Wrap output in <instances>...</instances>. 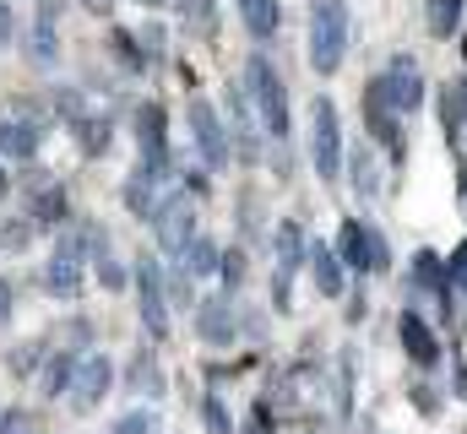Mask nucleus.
<instances>
[{"instance_id":"obj_17","label":"nucleus","mask_w":467,"mask_h":434,"mask_svg":"<svg viewBox=\"0 0 467 434\" xmlns=\"http://www.w3.org/2000/svg\"><path fill=\"white\" fill-rule=\"evenodd\" d=\"M310 272H316V294L321 299H343V255L327 244H310Z\"/></svg>"},{"instance_id":"obj_1","label":"nucleus","mask_w":467,"mask_h":434,"mask_svg":"<svg viewBox=\"0 0 467 434\" xmlns=\"http://www.w3.org/2000/svg\"><path fill=\"white\" fill-rule=\"evenodd\" d=\"M310 27H305V49H310V66L321 77H332L343 60H348V38H353V22H348V5L343 0H310Z\"/></svg>"},{"instance_id":"obj_27","label":"nucleus","mask_w":467,"mask_h":434,"mask_svg":"<svg viewBox=\"0 0 467 434\" xmlns=\"http://www.w3.org/2000/svg\"><path fill=\"white\" fill-rule=\"evenodd\" d=\"M424 11H430V33L435 38H451L462 27V0H424Z\"/></svg>"},{"instance_id":"obj_10","label":"nucleus","mask_w":467,"mask_h":434,"mask_svg":"<svg viewBox=\"0 0 467 434\" xmlns=\"http://www.w3.org/2000/svg\"><path fill=\"white\" fill-rule=\"evenodd\" d=\"M109 386H115V364H109L104 353H88V358L77 364V380H71V402H77V413L99 408V402L109 397Z\"/></svg>"},{"instance_id":"obj_41","label":"nucleus","mask_w":467,"mask_h":434,"mask_svg":"<svg viewBox=\"0 0 467 434\" xmlns=\"http://www.w3.org/2000/svg\"><path fill=\"white\" fill-rule=\"evenodd\" d=\"M82 5H88V11H109V0H82Z\"/></svg>"},{"instance_id":"obj_28","label":"nucleus","mask_w":467,"mask_h":434,"mask_svg":"<svg viewBox=\"0 0 467 434\" xmlns=\"http://www.w3.org/2000/svg\"><path fill=\"white\" fill-rule=\"evenodd\" d=\"M109 44H115L119 66H130V77H141V71H147V55H141V38H130L125 27H115V33H109Z\"/></svg>"},{"instance_id":"obj_9","label":"nucleus","mask_w":467,"mask_h":434,"mask_svg":"<svg viewBox=\"0 0 467 434\" xmlns=\"http://www.w3.org/2000/svg\"><path fill=\"white\" fill-rule=\"evenodd\" d=\"M239 331H244V315H239L234 294H218V299H202V305H196V336H202L207 347H229Z\"/></svg>"},{"instance_id":"obj_43","label":"nucleus","mask_w":467,"mask_h":434,"mask_svg":"<svg viewBox=\"0 0 467 434\" xmlns=\"http://www.w3.org/2000/svg\"><path fill=\"white\" fill-rule=\"evenodd\" d=\"M141 5H163V0H141Z\"/></svg>"},{"instance_id":"obj_33","label":"nucleus","mask_w":467,"mask_h":434,"mask_svg":"<svg viewBox=\"0 0 467 434\" xmlns=\"http://www.w3.org/2000/svg\"><path fill=\"white\" fill-rule=\"evenodd\" d=\"M49 104L60 108V114H66V119H71V125H77V119H88V114H93V108L82 104V93H71V88H55V93H49Z\"/></svg>"},{"instance_id":"obj_25","label":"nucleus","mask_w":467,"mask_h":434,"mask_svg":"<svg viewBox=\"0 0 467 434\" xmlns=\"http://www.w3.org/2000/svg\"><path fill=\"white\" fill-rule=\"evenodd\" d=\"M44 358H49V347H44V342H22V347H11V353H5V369H11L16 380H38Z\"/></svg>"},{"instance_id":"obj_34","label":"nucleus","mask_w":467,"mask_h":434,"mask_svg":"<svg viewBox=\"0 0 467 434\" xmlns=\"http://www.w3.org/2000/svg\"><path fill=\"white\" fill-rule=\"evenodd\" d=\"M93 272H99V283H104V288H109V294H119V288H125V283H130V272H125V266H119L115 255H104V261H99V266H93Z\"/></svg>"},{"instance_id":"obj_40","label":"nucleus","mask_w":467,"mask_h":434,"mask_svg":"<svg viewBox=\"0 0 467 434\" xmlns=\"http://www.w3.org/2000/svg\"><path fill=\"white\" fill-rule=\"evenodd\" d=\"M60 5H66V0H38V16H49V22H55V16H60Z\"/></svg>"},{"instance_id":"obj_42","label":"nucleus","mask_w":467,"mask_h":434,"mask_svg":"<svg viewBox=\"0 0 467 434\" xmlns=\"http://www.w3.org/2000/svg\"><path fill=\"white\" fill-rule=\"evenodd\" d=\"M0 196H5V169H0Z\"/></svg>"},{"instance_id":"obj_26","label":"nucleus","mask_w":467,"mask_h":434,"mask_svg":"<svg viewBox=\"0 0 467 434\" xmlns=\"http://www.w3.org/2000/svg\"><path fill=\"white\" fill-rule=\"evenodd\" d=\"M180 22H185L196 38H213V33H218V5H213V0H180Z\"/></svg>"},{"instance_id":"obj_32","label":"nucleus","mask_w":467,"mask_h":434,"mask_svg":"<svg viewBox=\"0 0 467 434\" xmlns=\"http://www.w3.org/2000/svg\"><path fill=\"white\" fill-rule=\"evenodd\" d=\"M202 424H207V434H234V418H229V408H223V397L202 402Z\"/></svg>"},{"instance_id":"obj_5","label":"nucleus","mask_w":467,"mask_h":434,"mask_svg":"<svg viewBox=\"0 0 467 434\" xmlns=\"http://www.w3.org/2000/svg\"><path fill=\"white\" fill-rule=\"evenodd\" d=\"M185 125H191L196 152H202V163H207V169H223V163L234 158L229 125H223V114L207 104V98H191V108H185Z\"/></svg>"},{"instance_id":"obj_11","label":"nucleus","mask_w":467,"mask_h":434,"mask_svg":"<svg viewBox=\"0 0 467 434\" xmlns=\"http://www.w3.org/2000/svg\"><path fill=\"white\" fill-rule=\"evenodd\" d=\"M38 283H44V294H49V299H77V294L88 288V272H82V261H77V255H60V250H55V255L44 261Z\"/></svg>"},{"instance_id":"obj_36","label":"nucleus","mask_w":467,"mask_h":434,"mask_svg":"<svg viewBox=\"0 0 467 434\" xmlns=\"http://www.w3.org/2000/svg\"><path fill=\"white\" fill-rule=\"evenodd\" d=\"M0 434H33V418H27L22 408H5V413H0Z\"/></svg>"},{"instance_id":"obj_23","label":"nucleus","mask_w":467,"mask_h":434,"mask_svg":"<svg viewBox=\"0 0 467 434\" xmlns=\"http://www.w3.org/2000/svg\"><path fill=\"white\" fill-rule=\"evenodd\" d=\"M66 212H71V207H66V191H60V185H38V191H33V207H27L33 222L55 228V222H66Z\"/></svg>"},{"instance_id":"obj_2","label":"nucleus","mask_w":467,"mask_h":434,"mask_svg":"<svg viewBox=\"0 0 467 434\" xmlns=\"http://www.w3.org/2000/svg\"><path fill=\"white\" fill-rule=\"evenodd\" d=\"M244 98L255 108V119L266 125V136H288L294 130V108H288V88H283V77H277V66L272 60H261V55H250L244 60Z\"/></svg>"},{"instance_id":"obj_19","label":"nucleus","mask_w":467,"mask_h":434,"mask_svg":"<svg viewBox=\"0 0 467 434\" xmlns=\"http://www.w3.org/2000/svg\"><path fill=\"white\" fill-rule=\"evenodd\" d=\"M239 5V16H244V27L266 44V38H277V27H283V5L277 0H234Z\"/></svg>"},{"instance_id":"obj_22","label":"nucleus","mask_w":467,"mask_h":434,"mask_svg":"<svg viewBox=\"0 0 467 434\" xmlns=\"http://www.w3.org/2000/svg\"><path fill=\"white\" fill-rule=\"evenodd\" d=\"M348 180H353V191H358L364 202H375L380 174H375V158H369V147H364V141H358V147H348Z\"/></svg>"},{"instance_id":"obj_8","label":"nucleus","mask_w":467,"mask_h":434,"mask_svg":"<svg viewBox=\"0 0 467 434\" xmlns=\"http://www.w3.org/2000/svg\"><path fill=\"white\" fill-rule=\"evenodd\" d=\"M380 88H386V98H391L397 114H419L424 108V71H419L413 55H391L386 71H380Z\"/></svg>"},{"instance_id":"obj_14","label":"nucleus","mask_w":467,"mask_h":434,"mask_svg":"<svg viewBox=\"0 0 467 434\" xmlns=\"http://www.w3.org/2000/svg\"><path fill=\"white\" fill-rule=\"evenodd\" d=\"M22 55H27V66H33V71L60 66V33H55V22H49V16H38V22L22 33Z\"/></svg>"},{"instance_id":"obj_16","label":"nucleus","mask_w":467,"mask_h":434,"mask_svg":"<svg viewBox=\"0 0 467 434\" xmlns=\"http://www.w3.org/2000/svg\"><path fill=\"white\" fill-rule=\"evenodd\" d=\"M33 152H38V125L33 119H0V158L33 163Z\"/></svg>"},{"instance_id":"obj_35","label":"nucleus","mask_w":467,"mask_h":434,"mask_svg":"<svg viewBox=\"0 0 467 434\" xmlns=\"http://www.w3.org/2000/svg\"><path fill=\"white\" fill-rule=\"evenodd\" d=\"M218 277H223V294H234V288H239V277H244V255H239V250H223Z\"/></svg>"},{"instance_id":"obj_24","label":"nucleus","mask_w":467,"mask_h":434,"mask_svg":"<svg viewBox=\"0 0 467 434\" xmlns=\"http://www.w3.org/2000/svg\"><path fill=\"white\" fill-rule=\"evenodd\" d=\"M109 136H115L109 114H88V119H77V141H82L88 158H104V152H109Z\"/></svg>"},{"instance_id":"obj_7","label":"nucleus","mask_w":467,"mask_h":434,"mask_svg":"<svg viewBox=\"0 0 467 434\" xmlns=\"http://www.w3.org/2000/svg\"><path fill=\"white\" fill-rule=\"evenodd\" d=\"M337 255H343L348 272H386V266H391L386 239H380L375 228L353 222V217H343V228H337Z\"/></svg>"},{"instance_id":"obj_31","label":"nucleus","mask_w":467,"mask_h":434,"mask_svg":"<svg viewBox=\"0 0 467 434\" xmlns=\"http://www.w3.org/2000/svg\"><path fill=\"white\" fill-rule=\"evenodd\" d=\"M191 283H196V277H191L185 266L169 272V299H174V310H191V305H196V288H191Z\"/></svg>"},{"instance_id":"obj_15","label":"nucleus","mask_w":467,"mask_h":434,"mask_svg":"<svg viewBox=\"0 0 467 434\" xmlns=\"http://www.w3.org/2000/svg\"><path fill=\"white\" fill-rule=\"evenodd\" d=\"M174 266H185L191 277H218V266H223V244H218L213 233H196V239L174 255Z\"/></svg>"},{"instance_id":"obj_39","label":"nucleus","mask_w":467,"mask_h":434,"mask_svg":"<svg viewBox=\"0 0 467 434\" xmlns=\"http://www.w3.org/2000/svg\"><path fill=\"white\" fill-rule=\"evenodd\" d=\"M11 310H16V294H11V283L0 277V331H5V321H11Z\"/></svg>"},{"instance_id":"obj_12","label":"nucleus","mask_w":467,"mask_h":434,"mask_svg":"<svg viewBox=\"0 0 467 434\" xmlns=\"http://www.w3.org/2000/svg\"><path fill=\"white\" fill-rule=\"evenodd\" d=\"M163 191H169V185H163L152 169H141V163H136V169H130V180L119 185L125 212H130V217H152V212H158V202H163Z\"/></svg>"},{"instance_id":"obj_18","label":"nucleus","mask_w":467,"mask_h":434,"mask_svg":"<svg viewBox=\"0 0 467 434\" xmlns=\"http://www.w3.org/2000/svg\"><path fill=\"white\" fill-rule=\"evenodd\" d=\"M77 364H82V358H77V353H66V347H60V353H49V358H44V369H38V391H44V397H60V391H71V380H77Z\"/></svg>"},{"instance_id":"obj_30","label":"nucleus","mask_w":467,"mask_h":434,"mask_svg":"<svg viewBox=\"0 0 467 434\" xmlns=\"http://www.w3.org/2000/svg\"><path fill=\"white\" fill-rule=\"evenodd\" d=\"M27 239H33V217H11V222H0V250H27Z\"/></svg>"},{"instance_id":"obj_20","label":"nucleus","mask_w":467,"mask_h":434,"mask_svg":"<svg viewBox=\"0 0 467 434\" xmlns=\"http://www.w3.org/2000/svg\"><path fill=\"white\" fill-rule=\"evenodd\" d=\"M277 261L294 272V266H305L310 261V239H305V222H277Z\"/></svg>"},{"instance_id":"obj_13","label":"nucleus","mask_w":467,"mask_h":434,"mask_svg":"<svg viewBox=\"0 0 467 434\" xmlns=\"http://www.w3.org/2000/svg\"><path fill=\"white\" fill-rule=\"evenodd\" d=\"M397 336H402V347H408V358H413L419 369H435V364H441V342H435V331L419 321L413 310L397 315Z\"/></svg>"},{"instance_id":"obj_37","label":"nucleus","mask_w":467,"mask_h":434,"mask_svg":"<svg viewBox=\"0 0 467 434\" xmlns=\"http://www.w3.org/2000/svg\"><path fill=\"white\" fill-rule=\"evenodd\" d=\"M413 266H419V283H424V288L435 294V288H441V261H435V255H419Z\"/></svg>"},{"instance_id":"obj_21","label":"nucleus","mask_w":467,"mask_h":434,"mask_svg":"<svg viewBox=\"0 0 467 434\" xmlns=\"http://www.w3.org/2000/svg\"><path fill=\"white\" fill-rule=\"evenodd\" d=\"M125 386H130V391H147V397H163V375H158V358H152L147 347L130 353V375H125Z\"/></svg>"},{"instance_id":"obj_6","label":"nucleus","mask_w":467,"mask_h":434,"mask_svg":"<svg viewBox=\"0 0 467 434\" xmlns=\"http://www.w3.org/2000/svg\"><path fill=\"white\" fill-rule=\"evenodd\" d=\"M152 222V233H158V244L169 250V255H180L191 239H196V202L185 196V191H163V202H158V212L147 217Z\"/></svg>"},{"instance_id":"obj_3","label":"nucleus","mask_w":467,"mask_h":434,"mask_svg":"<svg viewBox=\"0 0 467 434\" xmlns=\"http://www.w3.org/2000/svg\"><path fill=\"white\" fill-rule=\"evenodd\" d=\"M343 163H348V147H343L337 104L332 98H316L310 104V169H316L321 185H337L343 180Z\"/></svg>"},{"instance_id":"obj_38","label":"nucleus","mask_w":467,"mask_h":434,"mask_svg":"<svg viewBox=\"0 0 467 434\" xmlns=\"http://www.w3.org/2000/svg\"><path fill=\"white\" fill-rule=\"evenodd\" d=\"M11 38H16V16H11V5L0 0V49H5Z\"/></svg>"},{"instance_id":"obj_29","label":"nucleus","mask_w":467,"mask_h":434,"mask_svg":"<svg viewBox=\"0 0 467 434\" xmlns=\"http://www.w3.org/2000/svg\"><path fill=\"white\" fill-rule=\"evenodd\" d=\"M109 434H158V413H147V408H130L125 418L109 424Z\"/></svg>"},{"instance_id":"obj_4","label":"nucleus","mask_w":467,"mask_h":434,"mask_svg":"<svg viewBox=\"0 0 467 434\" xmlns=\"http://www.w3.org/2000/svg\"><path fill=\"white\" fill-rule=\"evenodd\" d=\"M130 283H136V305H141L147 336L163 342L174 331V315H169V272L158 266V255H136L130 261Z\"/></svg>"}]
</instances>
